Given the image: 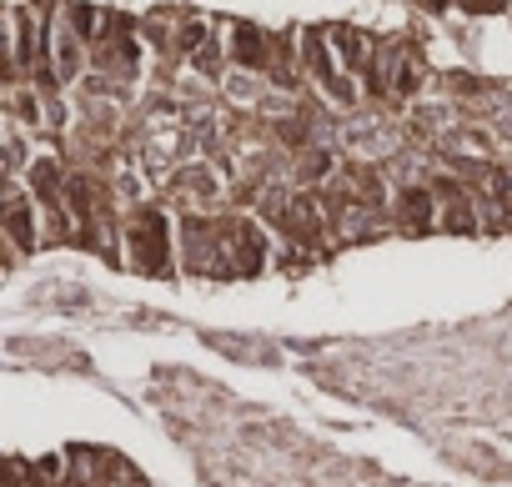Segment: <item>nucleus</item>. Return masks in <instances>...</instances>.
Wrapping results in <instances>:
<instances>
[{
    "label": "nucleus",
    "instance_id": "nucleus-1",
    "mask_svg": "<svg viewBox=\"0 0 512 487\" xmlns=\"http://www.w3.org/2000/svg\"><path fill=\"white\" fill-rule=\"evenodd\" d=\"M136 56H141V46H136L131 21L116 16V11H96V21H91V66L106 81H131L136 76Z\"/></svg>",
    "mask_w": 512,
    "mask_h": 487
},
{
    "label": "nucleus",
    "instance_id": "nucleus-2",
    "mask_svg": "<svg viewBox=\"0 0 512 487\" xmlns=\"http://www.w3.org/2000/svg\"><path fill=\"white\" fill-rule=\"evenodd\" d=\"M216 262L221 277H256L267 262V241L251 221H216Z\"/></svg>",
    "mask_w": 512,
    "mask_h": 487
},
{
    "label": "nucleus",
    "instance_id": "nucleus-3",
    "mask_svg": "<svg viewBox=\"0 0 512 487\" xmlns=\"http://www.w3.org/2000/svg\"><path fill=\"white\" fill-rule=\"evenodd\" d=\"M126 247H131V267L146 277H161L171 267V226L161 211H136L126 221Z\"/></svg>",
    "mask_w": 512,
    "mask_h": 487
},
{
    "label": "nucleus",
    "instance_id": "nucleus-4",
    "mask_svg": "<svg viewBox=\"0 0 512 487\" xmlns=\"http://www.w3.org/2000/svg\"><path fill=\"white\" fill-rule=\"evenodd\" d=\"M302 66L312 71V81L337 101V106H352L357 101V91H352V76L342 71V61H337V46H332V31H302Z\"/></svg>",
    "mask_w": 512,
    "mask_h": 487
},
{
    "label": "nucleus",
    "instance_id": "nucleus-5",
    "mask_svg": "<svg viewBox=\"0 0 512 487\" xmlns=\"http://www.w3.org/2000/svg\"><path fill=\"white\" fill-rule=\"evenodd\" d=\"M417 71H422L417 51H412L407 41H387V46H377L372 91H377L382 101H407V96L417 91Z\"/></svg>",
    "mask_w": 512,
    "mask_h": 487
},
{
    "label": "nucleus",
    "instance_id": "nucleus-6",
    "mask_svg": "<svg viewBox=\"0 0 512 487\" xmlns=\"http://www.w3.org/2000/svg\"><path fill=\"white\" fill-rule=\"evenodd\" d=\"M226 56L246 71H272V56H277V41L262 36L256 26H241V21H226Z\"/></svg>",
    "mask_w": 512,
    "mask_h": 487
},
{
    "label": "nucleus",
    "instance_id": "nucleus-7",
    "mask_svg": "<svg viewBox=\"0 0 512 487\" xmlns=\"http://www.w3.org/2000/svg\"><path fill=\"white\" fill-rule=\"evenodd\" d=\"M392 206H397V226L407 236H422L437 226V186H407Z\"/></svg>",
    "mask_w": 512,
    "mask_h": 487
},
{
    "label": "nucleus",
    "instance_id": "nucleus-8",
    "mask_svg": "<svg viewBox=\"0 0 512 487\" xmlns=\"http://www.w3.org/2000/svg\"><path fill=\"white\" fill-rule=\"evenodd\" d=\"M477 206L457 181H437V226L442 231H477Z\"/></svg>",
    "mask_w": 512,
    "mask_h": 487
},
{
    "label": "nucleus",
    "instance_id": "nucleus-9",
    "mask_svg": "<svg viewBox=\"0 0 512 487\" xmlns=\"http://www.w3.org/2000/svg\"><path fill=\"white\" fill-rule=\"evenodd\" d=\"M332 41H337V61H342V71L352 76V81H372V66H377V46L362 36V31H347V26H337L332 31Z\"/></svg>",
    "mask_w": 512,
    "mask_h": 487
},
{
    "label": "nucleus",
    "instance_id": "nucleus-10",
    "mask_svg": "<svg viewBox=\"0 0 512 487\" xmlns=\"http://www.w3.org/2000/svg\"><path fill=\"white\" fill-rule=\"evenodd\" d=\"M211 196H216V181H211L206 166H186V171L171 181V201L186 206V211H191V206H206Z\"/></svg>",
    "mask_w": 512,
    "mask_h": 487
},
{
    "label": "nucleus",
    "instance_id": "nucleus-11",
    "mask_svg": "<svg viewBox=\"0 0 512 487\" xmlns=\"http://www.w3.org/2000/svg\"><path fill=\"white\" fill-rule=\"evenodd\" d=\"M6 231H11V247L16 252H31L36 247V216H31V201L21 196V191H11V201H6Z\"/></svg>",
    "mask_w": 512,
    "mask_h": 487
}]
</instances>
